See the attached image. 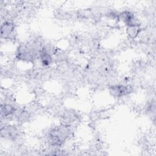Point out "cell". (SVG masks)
Returning <instances> with one entry per match:
<instances>
[{"label":"cell","mask_w":156,"mask_h":156,"mask_svg":"<svg viewBox=\"0 0 156 156\" xmlns=\"http://www.w3.org/2000/svg\"><path fill=\"white\" fill-rule=\"evenodd\" d=\"M15 111L14 108L10 105H4V107H2V113L4 116H8L13 113Z\"/></svg>","instance_id":"obj_5"},{"label":"cell","mask_w":156,"mask_h":156,"mask_svg":"<svg viewBox=\"0 0 156 156\" xmlns=\"http://www.w3.org/2000/svg\"><path fill=\"white\" fill-rule=\"evenodd\" d=\"M13 29H14V26L12 23H9V22L4 23L1 26V36L4 38L9 37L13 30Z\"/></svg>","instance_id":"obj_2"},{"label":"cell","mask_w":156,"mask_h":156,"mask_svg":"<svg viewBox=\"0 0 156 156\" xmlns=\"http://www.w3.org/2000/svg\"><path fill=\"white\" fill-rule=\"evenodd\" d=\"M129 89L127 87L122 85L113 86L110 88V93L115 97H120L129 93Z\"/></svg>","instance_id":"obj_1"},{"label":"cell","mask_w":156,"mask_h":156,"mask_svg":"<svg viewBox=\"0 0 156 156\" xmlns=\"http://www.w3.org/2000/svg\"><path fill=\"white\" fill-rule=\"evenodd\" d=\"M140 32V28L138 26H128L127 32L131 38H135L138 32Z\"/></svg>","instance_id":"obj_4"},{"label":"cell","mask_w":156,"mask_h":156,"mask_svg":"<svg viewBox=\"0 0 156 156\" xmlns=\"http://www.w3.org/2000/svg\"><path fill=\"white\" fill-rule=\"evenodd\" d=\"M40 58L41 60V62L43 65H49L51 62V57L49 54L46 52L44 49H43L40 52Z\"/></svg>","instance_id":"obj_3"}]
</instances>
